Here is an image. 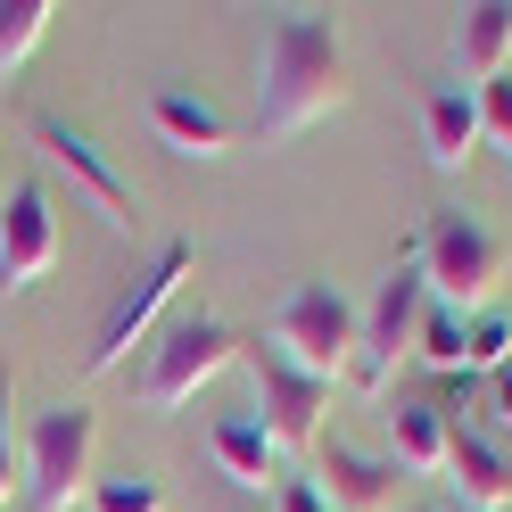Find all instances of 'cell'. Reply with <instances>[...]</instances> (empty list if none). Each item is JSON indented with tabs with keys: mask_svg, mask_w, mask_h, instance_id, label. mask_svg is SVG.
Returning <instances> with one entry per match:
<instances>
[{
	"mask_svg": "<svg viewBox=\"0 0 512 512\" xmlns=\"http://www.w3.org/2000/svg\"><path fill=\"white\" fill-rule=\"evenodd\" d=\"M455 512H463V504H455ZM504 512H512V504H504Z\"/></svg>",
	"mask_w": 512,
	"mask_h": 512,
	"instance_id": "cell-26",
	"label": "cell"
},
{
	"mask_svg": "<svg viewBox=\"0 0 512 512\" xmlns=\"http://www.w3.org/2000/svg\"><path fill=\"white\" fill-rule=\"evenodd\" d=\"M389 438H397V463L405 471L446 479V455H455V422H446V405H397L389 413Z\"/></svg>",
	"mask_w": 512,
	"mask_h": 512,
	"instance_id": "cell-17",
	"label": "cell"
},
{
	"mask_svg": "<svg viewBox=\"0 0 512 512\" xmlns=\"http://www.w3.org/2000/svg\"><path fill=\"white\" fill-rule=\"evenodd\" d=\"M149 124H157V141L182 149V157H232V124H223L199 91H157Z\"/></svg>",
	"mask_w": 512,
	"mask_h": 512,
	"instance_id": "cell-15",
	"label": "cell"
},
{
	"mask_svg": "<svg viewBox=\"0 0 512 512\" xmlns=\"http://www.w3.org/2000/svg\"><path fill=\"white\" fill-rule=\"evenodd\" d=\"M413 265H422L430 306H446V314H463V323H471V314H488V306H496L504 273H512V256H504V240H496L479 215L438 207L422 232H413Z\"/></svg>",
	"mask_w": 512,
	"mask_h": 512,
	"instance_id": "cell-2",
	"label": "cell"
},
{
	"mask_svg": "<svg viewBox=\"0 0 512 512\" xmlns=\"http://www.w3.org/2000/svg\"><path fill=\"white\" fill-rule=\"evenodd\" d=\"M512 364V323L488 306V314H471V331H463V380L471 372H504Z\"/></svg>",
	"mask_w": 512,
	"mask_h": 512,
	"instance_id": "cell-20",
	"label": "cell"
},
{
	"mask_svg": "<svg viewBox=\"0 0 512 512\" xmlns=\"http://www.w3.org/2000/svg\"><path fill=\"white\" fill-rule=\"evenodd\" d=\"M17 479H25V438H17V372L0 364V512H9Z\"/></svg>",
	"mask_w": 512,
	"mask_h": 512,
	"instance_id": "cell-21",
	"label": "cell"
},
{
	"mask_svg": "<svg viewBox=\"0 0 512 512\" xmlns=\"http://www.w3.org/2000/svg\"><path fill=\"white\" fill-rule=\"evenodd\" d=\"M91 455H100V413L83 397H58L50 413H34V430H25V496L42 512H67L91 488Z\"/></svg>",
	"mask_w": 512,
	"mask_h": 512,
	"instance_id": "cell-5",
	"label": "cell"
},
{
	"mask_svg": "<svg viewBox=\"0 0 512 512\" xmlns=\"http://www.w3.org/2000/svg\"><path fill=\"white\" fill-rule=\"evenodd\" d=\"M512 58V0H479V9L455 17V67H463V91H488Z\"/></svg>",
	"mask_w": 512,
	"mask_h": 512,
	"instance_id": "cell-13",
	"label": "cell"
},
{
	"mask_svg": "<svg viewBox=\"0 0 512 512\" xmlns=\"http://www.w3.org/2000/svg\"><path fill=\"white\" fill-rule=\"evenodd\" d=\"M331 108H347V42L323 9H290L273 17L265 58H256V133L290 141L306 124H323Z\"/></svg>",
	"mask_w": 512,
	"mask_h": 512,
	"instance_id": "cell-1",
	"label": "cell"
},
{
	"mask_svg": "<svg viewBox=\"0 0 512 512\" xmlns=\"http://www.w3.org/2000/svg\"><path fill=\"white\" fill-rule=\"evenodd\" d=\"M50 265H58V215H50V190H42V182H17V190H9V215H0V298L34 290Z\"/></svg>",
	"mask_w": 512,
	"mask_h": 512,
	"instance_id": "cell-9",
	"label": "cell"
},
{
	"mask_svg": "<svg viewBox=\"0 0 512 512\" xmlns=\"http://www.w3.org/2000/svg\"><path fill=\"white\" fill-rule=\"evenodd\" d=\"M422 512H430V504H422Z\"/></svg>",
	"mask_w": 512,
	"mask_h": 512,
	"instance_id": "cell-27",
	"label": "cell"
},
{
	"mask_svg": "<svg viewBox=\"0 0 512 512\" xmlns=\"http://www.w3.org/2000/svg\"><path fill=\"white\" fill-rule=\"evenodd\" d=\"M314 488L331 496V512H389L397 463H372V455H356V446L323 438V446H314Z\"/></svg>",
	"mask_w": 512,
	"mask_h": 512,
	"instance_id": "cell-11",
	"label": "cell"
},
{
	"mask_svg": "<svg viewBox=\"0 0 512 512\" xmlns=\"http://www.w3.org/2000/svg\"><path fill=\"white\" fill-rule=\"evenodd\" d=\"M356 323H364V306H347L331 281H306V290L281 298L265 347L281 364H298L306 380H339L347 364H356Z\"/></svg>",
	"mask_w": 512,
	"mask_h": 512,
	"instance_id": "cell-4",
	"label": "cell"
},
{
	"mask_svg": "<svg viewBox=\"0 0 512 512\" xmlns=\"http://www.w3.org/2000/svg\"><path fill=\"white\" fill-rule=\"evenodd\" d=\"M479 133H488V141L512 157V75H496L488 91H479Z\"/></svg>",
	"mask_w": 512,
	"mask_h": 512,
	"instance_id": "cell-23",
	"label": "cell"
},
{
	"mask_svg": "<svg viewBox=\"0 0 512 512\" xmlns=\"http://www.w3.org/2000/svg\"><path fill=\"white\" fill-rule=\"evenodd\" d=\"M34 141H42V157H50V166H67V182H75L83 199L116 223V232L133 223V182H124L108 157H100V141H91V133H75L67 116H34Z\"/></svg>",
	"mask_w": 512,
	"mask_h": 512,
	"instance_id": "cell-10",
	"label": "cell"
},
{
	"mask_svg": "<svg viewBox=\"0 0 512 512\" xmlns=\"http://www.w3.org/2000/svg\"><path fill=\"white\" fill-rule=\"evenodd\" d=\"M488 413H496V422H512V364L488 372Z\"/></svg>",
	"mask_w": 512,
	"mask_h": 512,
	"instance_id": "cell-25",
	"label": "cell"
},
{
	"mask_svg": "<svg viewBox=\"0 0 512 512\" xmlns=\"http://www.w3.org/2000/svg\"><path fill=\"white\" fill-rule=\"evenodd\" d=\"M91 512H166V488L149 471H124V479H100L91 488Z\"/></svg>",
	"mask_w": 512,
	"mask_h": 512,
	"instance_id": "cell-22",
	"label": "cell"
},
{
	"mask_svg": "<svg viewBox=\"0 0 512 512\" xmlns=\"http://www.w3.org/2000/svg\"><path fill=\"white\" fill-rule=\"evenodd\" d=\"M463 314H446V306H422V331H413V356H422L430 372H446V380H463Z\"/></svg>",
	"mask_w": 512,
	"mask_h": 512,
	"instance_id": "cell-19",
	"label": "cell"
},
{
	"mask_svg": "<svg viewBox=\"0 0 512 512\" xmlns=\"http://www.w3.org/2000/svg\"><path fill=\"white\" fill-rule=\"evenodd\" d=\"M422 306H430V290H422V265H413V248L389 265V281L372 290V306H364V323H356V364H347V380H356L364 397H389V372L413 356V331H422Z\"/></svg>",
	"mask_w": 512,
	"mask_h": 512,
	"instance_id": "cell-6",
	"label": "cell"
},
{
	"mask_svg": "<svg viewBox=\"0 0 512 512\" xmlns=\"http://www.w3.org/2000/svg\"><path fill=\"white\" fill-rule=\"evenodd\" d=\"M422 149H430L438 174H463L471 166V149H479V91H463V83H438L430 91V100H422Z\"/></svg>",
	"mask_w": 512,
	"mask_h": 512,
	"instance_id": "cell-12",
	"label": "cell"
},
{
	"mask_svg": "<svg viewBox=\"0 0 512 512\" xmlns=\"http://www.w3.org/2000/svg\"><path fill=\"white\" fill-rule=\"evenodd\" d=\"M446 488L463 512H504L512 504V463L496 455L479 430H455V455H446Z\"/></svg>",
	"mask_w": 512,
	"mask_h": 512,
	"instance_id": "cell-14",
	"label": "cell"
},
{
	"mask_svg": "<svg viewBox=\"0 0 512 512\" xmlns=\"http://www.w3.org/2000/svg\"><path fill=\"white\" fill-rule=\"evenodd\" d=\"M182 281H190V240H166V248L149 256V273H133V290L108 306L100 347H91V364H83V372H116L124 356H133V339H149V331H157V314L174 306Z\"/></svg>",
	"mask_w": 512,
	"mask_h": 512,
	"instance_id": "cell-8",
	"label": "cell"
},
{
	"mask_svg": "<svg viewBox=\"0 0 512 512\" xmlns=\"http://www.w3.org/2000/svg\"><path fill=\"white\" fill-rule=\"evenodd\" d=\"M207 455H215V471L232 479V488H273V479H281V446L256 430V413L215 422V430H207Z\"/></svg>",
	"mask_w": 512,
	"mask_h": 512,
	"instance_id": "cell-16",
	"label": "cell"
},
{
	"mask_svg": "<svg viewBox=\"0 0 512 512\" xmlns=\"http://www.w3.org/2000/svg\"><path fill=\"white\" fill-rule=\"evenodd\" d=\"M248 389H256V430H265L281 455H314L323 446V413H331V380H306L298 364H281L265 339L240 347Z\"/></svg>",
	"mask_w": 512,
	"mask_h": 512,
	"instance_id": "cell-7",
	"label": "cell"
},
{
	"mask_svg": "<svg viewBox=\"0 0 512 512\" xmlns=\"http://www.w3.org/2000/svg\"><path fill=\"white\" fill-rule=\"evenodd\" d=\"M273 512H331V496L314 479H273Z\"/></svg>",
	"mask_w": 512,
	"mask_h": 512,
	"instance_id": "cell-24",
	"label": "cell"
},
{
	"mask_svg": "<svg viewBox=\"0 0 512 512\" xmlns=\"http://www.w3.org/2000/svg\"><path fill=\"white\" fill-rule=\"evenodd\" d=\"M240 364V331L223 323V314H207V306H190V314H174L166 331H157V347H149V364H141V413H182L190 397L207 389V380H223Z\"/></svg>",
	"mask_w": 512,
	"mask_h": 512,
	"instance_id": "cell-3",
	"label": "cell"
},
{
	"mask_svg": "<svg viewBox=\"0 0 512 512\" xmlns=\"http://www.w3.org/2000/svg\"><path fill=\"white\" fill-rule=\"evenodd\" d=\"M50 17H58L50 0H0V75L34 58V42L50 34Z\"/></svg>",
	"mask_w": 512,
	"mask_h": 512,
	"instance_id": "cell-18",
	"label": "cell"
}]
</instances>
